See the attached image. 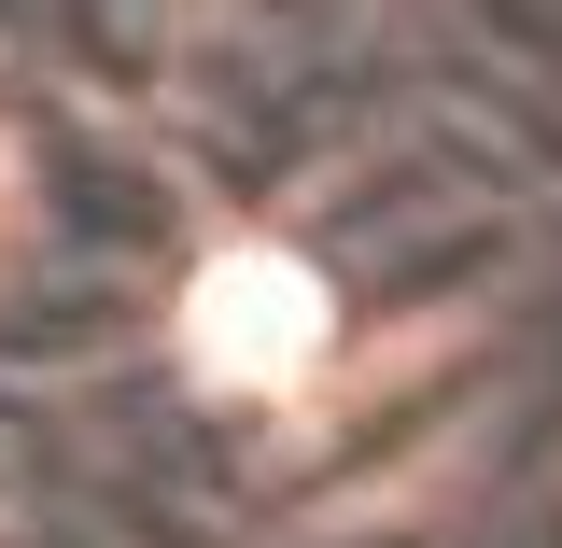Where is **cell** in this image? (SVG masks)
Listing matches in <instances>:
<instances>
[{"label": "cell", "mask_w": 562, "mask_h": 548, "mask_svg": "<svg viewBox=\"0 0 562 548\" xmlns=\"http://www.w3.org/2000/svg\"><path fill=\"white\" fill-rule=\"evenodd\" d=\"M183 351H198L225 394H281L310 351H324V281L295 268V254H211L198 295H183Z\"/></svg>", "instance_id": "obj_1"}]
</instances>
